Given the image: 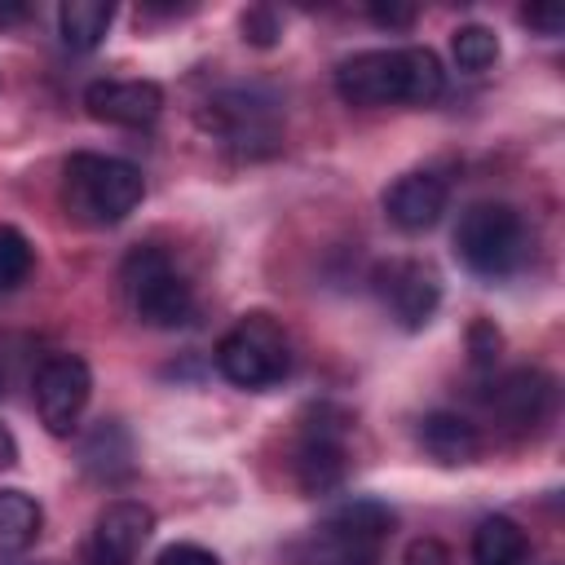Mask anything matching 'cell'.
<instances>
[{
  "label": "cell",
  "mask_w": 565,
  "mask_h": 565,
  "mask_svg": "<svg viewBox=\"0 0 565 565\" xmlns=\"http://www.w3.org/2000/svg\"><path fill=\"white\" fill-rule=\"evenodd\" d=\"M124 291L146 327L177 331L194 318V291L159 247H137L124 260Z\"/></svg>",
  "instance_id": "3957f363"
},
{
  "label": "cell",
  "mask_w": 565,
  "mask_h": 565,
  "mask_svg": "<svg viewBox=\"0 0 565 565\" xmlns=\"http://www.w3.org/2000/svg\"><path fill=\"white\" fill-rule=\"evenodd\" d=\"M530 556V539L512 516H486L472 530V561L477 565H521Z\"/></svg>",
  "instance_id": "2e32d148"
},
{
  "label": "cell",
  "mask_w": 565,
  "mask_h": 565,
  "mask_svg": "<svg viewBox=\"0 0 565 565\" xmlns=\"http://www.w3.org/2000/svg\"><path fill=\"white\" fill-rule=\"evenodd\" d=\"M18 22H26V4L0 0V31H4V26H18Z\"/></svg>",
  "instance_id": "83f0119b"
},
{
  "label": "cell",
  "mask_w": 565,
  "mask_h": 565,
  "mask_svg": "<svg viewBox=\"0 0 565 565\" xmlns=\"http://www.w3.org/2000/svg\"><path fill=\"white\" fill-rule=\"evenodd\" d=\"M154 565H221V561H216V552H207L199 543H172L154 556Z\"/></svg>",
  "instance_id": "d4e9b609"
},
{
  "label": "cell",
  "mask_w": 565,
  "mask_h": 565,
  "mask_svg": "<svg viewBox=\"0 0 565 565\" xmlns=\"http://www.w3.org/2000/svg\"><path fill=\"white\" fill-rule=\"evenodd\" d=\"M406 565H455V556H450V547L441 539L424 534V539L406 543Z\"/></svg>",
  "instance_id": "cb8c5ba5"
},
{
  "label": "cell",
  "mask_w": 565,
  "mask_h": 565,
  "mask_svg": "<svg viewBox=\"0 0 565 565\" xmlns=\"http://www.w3.org/2000/svg\"><path fill=\"white\" fill-rule=\"evenodd\" d=\"M366 13H371L375 26H388V31H406L415 22V9L411 4H371Z\"/></svg>",
  "instance_id": "4316f807"
},
{
  "label": "cell",
  "mask_w": 565,
  "mask_h": 565,
  "mask_svg": "<svg viewBox=\"0 0 565 565\" xmlns=\"http://www.w3.org/2000/svg\"><path fill=\"white\" fill-rule=\"evenodd\" d=\"M44 508L26 490H0V556H18L40 539Z\"/></svg>",
  "instance_id": "e0dca14e"
},
{
  "label": "cell",
  "mask_w": 565,
  "mask_h": 565,
  "mask_svg": "<svg viewBox=\"0 0 565 565\" xmlns=\"http://www.w3.org/2000/svg\"><path fill=\"white\" fill-rule=\"evenodd\" d=\"M110 22H115V4H106V0H66L57 9L62 44L75 49V53H93L106 40Z\"/></svg>",
  "instance_id": "9a60e30c"
},
{
  "label": "cell",
  "mask_w": 565,
  "mask_h": 565,
  "mask_svg": "<svg viewBox=\"0 0 565 565\" xmlns=\"http://www.w3.org/2000/svg\"><path fill=\"white\" fill-rule=\"evenodd\" d=\"M88 393H93V375H88V362L84 358H75V353L44 358V366L35 371V411H40V424L53 437L75 433V424H79V415L88 406Z\"/></svg>",
  "instance_id": "8992f818"
},
{
  "label": "cell",
  "mask_w": 565,
  "mask_h": 565,
  "mask_svg": "<svg viewBox=\"0 0 565 565\" xmlns=\"http://www.w3.org/2000/svg\"><path fill=\"white\" fill-rule=\"evenodd\" d=\"M490 406H494L508 424L530 428V424H539V419L547 415V406H552V375H543L539 366H516V371H508V375L494 384Z\"/></svg>",
  "instance_id": "7c38bea8"
},
{
  "label": "cell",
  "mask_w": 565,
  "mask_h": 565,
  "mask_svg": "<svg viewBox=\"0 0 565 565\" xmlns=\"http://www.w3.org/2000/svg\"><path fill=\"white\" fill-rule=\"evenodd\" d=\"M84 468L88 472H97V477H106V481H115V477H124L132 463H128V437H124V428L119 424H110V419H102L88 437H84Z\"/></svg>",
  "instance_id": "ac0fdd59"
},
{
  "label": "cell",
  "mask_w": 565,
  "mask_h": 565,
  "mask_svg": "<svg viewBox=\"0 0 565 565\" xmlns=\"http://www.w3.org/2000/svg\"><path fill=\"white\" fill-rule=\"evenodd\" d=\"M238 26H243V40L256 44V49H269V44L282 35V22H278V13H274L269 4H252V9H243Z\"/></svg>",
  "instance_id": "7402d4cb"
},
{
  "label": "cell",
  "mask_w": 565,
  "mask_h": 565,
  "mask_svg": "<svg viewBox=\"0 0 565 565\" xmlns=\"http://www.w3.org/2000/svg\"><path fill=\"white\" fill-rule=\"evenodd\" d=\"M18 463V441H13V433L0 424V468H13Z\"/></svg>",
  "instance_id": "f1b7e54d"
},
{
  "label": "cell",
  "mask_w": 565,
  "mask_h": 565,
  "mask_svg": "<svg viewBox=\"0 0 565 565\" xmlns=\"http://www.w3.org/2000/svg\"><path fill=\"white\" fill-rule=\"evenodd\" d=\"M344 415L331 424L327 419V406L318 411V424L305 428V441L296 450V481L305 494H327L344 481Z\"/></svg>",
  "instance_id": "30bf717a"
},
{
  "label": "cell",
  "mask_w": 565,
  "mask_h": 565,
  "mask_svg": "<svg viewBox=\"0 0 565 565\" xmlns=\"http://www.w3.org/2000/svg\"><path fill=\"white\" fill-rule=\"evenodd\" d=\"M384 212L397 230L406 234H419V230H433L437 216L446 212V177L419 168V172H406L397 177L388 190H384Z\"/></svg>",
  "instance_id": "8fae6325"
},
{
  "label": "cell",
  "mask_w": 565,
  "mask_h": 565,
  "mask_svg": "<svg viewBox=\"0 0 565 565\" xmlns=\"http://www.w3.org/2000/svg\"><path fill=\"white\" fill-rule=\"evenodd\" d=\"M402 79H406L402 49H366L340 62L335 93L349 106H388L402 102Z\"/></svg>",
  "instance_id": "52a82bcc"
},
{
  "label": "cell",
  "mask_w": 565,
  "mask_h": 565,
  "mask_svg": "<svg viewBox=\"0 0 565 565\" xmlns=\"http://www.w3.org/2000/svg\"><path fill=\"white\" fill-rule=\"evenodd\" d=\"M521 18H525L534 31H543V35H561V31H565V9H561V4H525Z\"/></svg>",
  "instance_id": "484cf974"
},
{
  "label": "cell",
  "mask_w": 565,
  "mask_h": 565,
  "mask_svg": "<svg viewBox=\"0 0 565 565\" xmlns=\"http://www.w3.org/2000/svg\"><path fill=\"white\" fill-rule=\"evenodd\" d=\"M154 530V512L137 499H115L97 512V525H93V565H132L146 547Z\"/></svg>",
  "instance_id": "ba28073f"
},
{
  "label": "cell",
  "mask_w": 565,
  "mask_h": 565,
  "mask_svg": "<svg viewBox=\"0 0 565 565\" xmlns=\"http://www.w3.org/2000/svg\"><path fill=\"white\" fill-rule=\"evenodd\" d=\"M216 366L238 388H269L291 371V349H287V335L278 331L274 318L247 313L221 335Z\"/></svg>",
  "instance_id": "277c9868"
},
{
  "label": "cell",
  "mask_w": 565,
  "mask_h": 565,
  "mask_svg": "<svg viewBox=\"0 0 565 565\" xmlns=\"http://www.w3.org/2000/svg\"><path fill=\"white\" fill-rule=\"evenodd\" d=\"M419 446L446 463V468H459V463H472L477 450H481V433L472 419L455 415V411H428L419 419Z\"/></svg>",
  "instance_id": "4fadbf2b"
},
{
  "label": "cell",
  "mask_w": 565,
  "mask_h": 565,
  "mask_svg": "<svg viewBox=\"0 0 565 565\" xmlns=\"http://www.w3.org/2000/svg\"><path fill=\"white\" fill-rule=\"evenodd\" d=\"M84 106L97 124L146 128L163 110V88L154 79H97L84 88Z\"/></svg>",
  "instance_id": "9c48e42d"
},
{
  "label": "cell",
  "mask_w": 565,
  "mask_h": 565,
  "mask_svg": "<svg viewBox=\"0 0 565 565\" xmlns=\"http://www.w3.org/2000/svg\"><path fill=\"white\" fill-rule=\"evenodd\" d=\"M31 238L13 225H0V291L18 287L26 274H31Z\"/></svg>",
  "instance_id": "44dd1931"
},
{
  "label": "cell",
  "mask_w": 565,
  "mask_h": 565,
  "mask_svg": "<svg viewBox=\"0 0 565 565\" xmlns=\"http://www.w3.org/2000/svg\"><path fill=\"white\" fill-rule=\"evenodd\" d=\"M525 247H530L525 221H521V212L508 207V203H472V207L459 216L455 252H459V260H463L472 274L503 278V274H512V269L525 260Z\"/></svg>",
  "instance_id": "7a4b0ae2"
},
{
  "label": "cell",
  "mask_w": 565,
  "mask_h": 565,
  "mask_svg": "<svg viewBox=\"0 0 565 565\" xmlns=\"http://www.w3.org/2000/svg\"><path fill=\"white\" fill-rule=\"evenodd\" d=\"M371 282H375V296L388 309V318H397V327H406V331L428 327V318L437 313L441 278L424 260H411V256L380 260L375 274H371Z\"/></svg>",
  "instance_id": "5b68a950"
},
{
  "label": "cell",
  "mask_w": 565,
  "mask_h": 565,
  "mask_svg": "<svg viewBox=\"0 0 565 565\" xmlns=\"http://www.w3.org/2000/svg\"><path fill=\"white\" fill-rule=\"evenodd\" d=\"M402 66H406L402 102H411V106H428V102H437V97H441L446 71H441V62H437V53H433V49H424V44L402 49Z\"/></svg>",
  "instance_id": "d6986e66"
},
{
  "label": "cell",
  "mask_w": 565,
  "mask_h": 565,
  "mask_svg": "<svg viewBox=\"0 0 565 565\" xmlns=\"http://www.w3.org/2000/svg\"><path fill=\"white\" fill-rule=\"evenodd\" d=\"M393 530V512L375 499H353L340 512H331L327 521V539L331 543H362V547H380Z\"/></svg>",
  "instance_id": "5bb4252c"
},
{
  "label": "cell",
  "mask_w": 565,
  "mask_h": 565,
  "mask_svg": "<svg viewBox=\"0 0 565 565\" xmlns=\"http://www.w3.org/2000/svg\"><path fill=\"white\" fill-rule=\"evenodd\" d=\"M499 349H503V335H499V327L490 322V318H477L472 327H468V353H472V366H494V358H499Z\"/></svg>",
  "instance_id": "603a6c76"
},
{
  "label": "cell",
  "mask_w": 565,
  "mask_h": 565,
  "mask_svg": "<svg viewBox=\"0 0 565 565\" xmlns=\"http://www.w3.org/2000/svg\"><path fill=\"white\" fill-rule=\"evenodd\" d=\"M450 49H455V62H459L463 71H472V75L486 71V66H494V57H499V40H494V31L481 26V22L459 26L455 40H450Z\"/></svg>",
  "instance_id": "ffe728a7"
},
{
  "label": "cell",
  "mask_w": 565,
  "mask_h": 565,
  "mask_svg": "<svg viewBox=\"0 0 565 565\" xmlns=\"http://www.w3.org/2000/svg\"><path fill=\"white\" fill-rule=\"evenodd\" d=\"M146 194L141 172L128 159L79 150L62 168V203L84 225H119Z\"/></svg>",
  "instance_id": "6da1fadb"
},
{
  "label": "cell",
  "mask_w": 565,
  "mask_h": 565,
  "mask_svg": "<svg viewBox=\"0 0 565 565\" xmlns=\"http://www.w3.org/2000/svg\"><path fill=\"white\" fill-rule=\"evenodd\" d=\"M0 393H4V371H0Z\"/></svg>",
  "instance_id": "f546056e"
}]
</instances>
